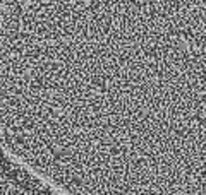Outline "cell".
Segmentation results:
<instances>
[{
  "label": "cell",
  "instance_id": "cell-1",
  "mask_svg": "<svg viewBox=\"0 0 206 195\" xmlns=\"http://www.w3.org/2000/svg\"><path fill=\"white\" fill-rule=\"evenodd\" d=\"M0 132L59 195H206V0H2Z\"/></svg>",
  "mask_w": 206,
  "mask_h": 195
}]
</instances>
